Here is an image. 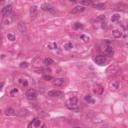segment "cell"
Here are the masks:
<instances>
[{"label": "cell", "mask_w": 128, "mask_h": 128, "mask_svg": "<svg viewBox=\"0 0 128 128\" xmlns=\"http://www.w3.org/2000/svg\"><path fill=\"white\" fill-rule=\"evenodd\" d=\"M47 95L49 97H61L63 96V93L61 91H58V90H51L47 93Z\"/></svg>", "instance_id": "obj_7"}, {"label": "cell", "mask_w": 128, "mask_h": 128, "mask_svg": "<svg viewBox=\"0 0 128 128\" xmlns=\"http://www.w3.org/2000/svg\"><path fill=\"white\" fill-rule=\"evenodd\" d=\"M42 128H45V126H44V125H43V126H42Z\"/></svg>", "instance_id": "obj_33"}, {"label": "cell", "mask_w": 128, "mask_h": 128, "mask_svg": "<svg viewBox=\"0 0 128 128\" xmlns=\"http://www.w3.org/2000/svg\"><path fill=\"white\" fill-rule=\"evenodd\" d=\"M5 114L7 116H13V115L16 114V112H15V110L13 108H7L5 110Z\"/></svg>", "instance_id": "obj_16"}, {"label": "cell", "mask_w": 128, "mask_h": 128, "mask_svg": "<svg viewBox=\"0 0 128 128\" xmlns=\"http://www.w3.org/2000/svg\"><path fill=\"white\" fill-rule=\"evenodd\" d=\"M7 39H8L9 41H14L15 40V35L13 34L12 32H9V33H7Z\"/></svg>", "instance_id": "obj_22"}, {"label": "cell", "mask_w": 128, "mask_h": 128, "mask_svg": "<svg viewBox=\"0 0 128 128\" xmlns=\"http://www.w3.org/2000/svg\"><path fill=\"white\" fill-rule=\"evenodd\" d=\"M94 61H95L96 64H98V65L103 66V65H105V64H106L107 60H106V58H105V56L98 55V56H96V57L94 58Z\"/></svg>", "instance_id": "obj_4"}, {"label": "cell", "mask_w": 128, "mask_h": 128, "mask_svg": "<svg viewBox=\"0 0 128 128\" xmlns=\"http://www.w3.org/2000/svg\"><path fill=\"white\" fill-rule=\"evenodd\" d=\"M73 48V44L71 43V42H67L64 44V49L65 50H71Z\"/></svg>", "instance_id": "obj_20"}, {"label": "cell", "mask_w": 128, "mask_h": 128, "mask_svg": "<svg viewBox=\"0 0 128 128\" xmlns=\"http://www.w3.org/2000/svg\"><path fill=\"white\" fill-rule=\"evenodd\" d=\"M80 38H81V40H83V42H88L89 41V37L87 35L82 34V35H80Z\"/></svg>", "instance_id": "obj_27"}, {"label": "cell", "mask_w": 128, "mask_h": 128, "mask_svg": "<svg viewBox=\"0 0 128 128\" xmlns=\"http://www.w3.org/2000/svg\"><path fill=\"white\" fill-rule=\"evenodd\" d=\"M82 27H83V25H82L81 23H79V22H76V23L73 24V28L74 29H80Z\"/></svg>", "instance_id": "obj_26"}, {"label": "cell", "mask_w": 128, "mask_h": 128, "mask_svg": "<svg viewBox=\"0 0 128 128\" xmlns=\"http://www.w3.org/2000/svg\"><path fill=\"white\" fill-rule=\"evenodd\" d=\"M78 106V99L76 97H72L67 101V107L69 109H75Z\"/></svg>", "instance_id": "obj_1"}, {"label": "cell", "mask_w": 128, "mask_h": 128, "mask_svg": "<svg viewBox=\"0 0 128 128\" xmlns=\"http://www.w3.org/2000/svg\"><path fill=\"white\" fill-rule=\"evenodd\" d=\"M43 79L46 81H50V80H53V78H52L51 75H43Z\"/></svg>", "instance_id": "obj_29"}, {"label": "cell", "mask_w": 128, "mask_h": 128, "mask_svg": "<svg viewBox=\"0 0 128 128\" xmlns=\"http://www.w3.org/2000/svg\"><path fill=\"white\" fill-rule=\"evenodd\" d=\"M120 19V15L119 14H114V15H112V17H111V21L112 22H116V21H118Z\"/></svg>", "instance_id": "obj_23"}, {"label": "cell", "mask_w": 128, "mask_h": 128, "mask_svg": "<svg viewBox=\"0 0 128 128\" xmlns=\"http://www.w3.org/2000/svg\"><path fill=\"white\" fill-rule=\"evenodd\" d=\"M37 14H38V8H37V6L33 5L31 8H30V16H31L32 19H34L37 16Z\"/></svg>", "instance_id": "obj_9"}, {"label": "cell", "mask_w": 128, "mask_h": 128, "mask_svg": "<svg viewBox=\"0 0 128 128\" xmlns=\"http://www.w3.org/2000/svg\"><path fill=\"white\" fill-rule=\"evenodd\" d=\"M41 125V120L39 118H35V119H33L32 120V122L30 123V125L29 127H34V128H38L40 127Z\"/></svg>", "instance_id": "obj_11"}, {"label": "cell", "mask_w": 128, "mask_h": 128, "mask_svg": "<svg viewBox=\"0 0 128 128\" xmlns=\"http://www.w3.org/2000/svg\"><path fill=\"white\" fill-rule=\"evenodd\" d=\"M85 10V7L84 6H81V5H77L75 6L74 8L71 11V13H80V12H83Z\"/></svg>", "instance_id": "obj_12"}, {"label": "cell", "mask_w": 128, "mask_h": 128, "mask_svg": "<svg viewBox=\"0 0 128 128\" xmlns=\"http://www.w3.org/2000/svg\"><path fill=\"white\" fill-rule=\"evenodd\" d=\"M26 97H27V99L29 100H35L37 98V96H38V94H37L36 90L34 89H29L27 92H26Z\"/></svg>", "instance_id": "obj_2"}, {"label": "cell", "mask_w": 128, "mask_h": 128, "mask_svg": "<svg viewBox=\"0 0 128 128\" xmlns=\"http://www.w3.org/2000/svg\"><path fill=\"white\" fill-rule=\"evenodd\" d=\"M93 6L96 9H105V4H103V3H94Z\"/></svg>", "instance_id": "obj_18"}, {"label": "cell", "mask_w": 128, "mask_h": 128, "mask_svg": "<svg viewBox=\"0 0 128 128\" xmlns=\"http://www.w3.org/2000/svg\"><path fill=\"white\" fill-rule=\"evenodd\" d=\"M43 62H44L45 65H47V66H49V65H52V64H54V61H53V60H52L51 58H45Z\"/></svg>", "instance_id": "obj_19"}, {"label": "cell", "mask_w": 128, "mask_h": 128, "mask_svg": "<svg viewBox=\"0 0 128 128\" xmlns=\"http://www.w3.org/2000/svg\"><path fill=\"white\" fill-rule=\"evenodd\" d=\"M93 92L97 94V95H101V94L103 93V86L100 84H96L93 88Z\"/></svg>", "instance_id": "obj_8"}, {"label": "cell", "mask_w": 128, "mask_h": 128, "mask_svg": "<svg viewBox=\"0 0 128 128\" xmlns=\"http://www.w3.org/2000/svg\"><path fill=\"white\" fill-rule=\"evenodd\" d=\"M112 35L114 38H120L122 36V30L121 29H114L112 31Z\"/></svg>", "instance_id": "obj_14"}, {"label": "cell", "mask_w": 128, "mask_h": 128, "mask_svg": "<svg viewBox=\"0 0 128 128\" xmlns=\"http://www.w3.org/2000/svg\"><path fill=\"white\" fill-rule=\"evenodd\" d=\"M52 83L55 86H62L64 84V79L63 78H55L52 80Z\"/></svg>", "instance_id": "obj_13"}, {"label": "cell", "mask_w": 128, "mask_h": 128, "mask_svg": "<svg viewBox=\"0 0 128 128\" xmlns=\"http://www.w3.org/2000/svg\"><path fill=\"white\" fill-rule=\"evenodd\" d=\"M11 13H12V6H11V5H5V6L1 9V14H2L4 17L10 16Z\"/></svg>", "instance_id": "obj_3"}, {"label": "cell", "mask_w": 128, "mask_h": 128, "mask_svg": "<svg viewBox=\"0 0 128 128\" xmlns=\"http://www.w3.org/2000/svg\"><path fill=\"white\" fill-rule=\"evenodd\" d=\"M41 8H42V10H44V11H49V12H52V13L55 12L53 7H52L50 4H48V3H44V4H42L41 5Z\"/></svg>", "instance_id": "obj_10"}, {"label": "cell", "mask_w": 128, "mask_h": 128, "mask_svg": "<svg viewBox=\"0 0 128 128\" xmlns=\"http://www.w3.org/2000/svg\"><path fill=\"white\" fill-rule=\"evenodd\" d=\"M18 82H19V83L22 85V86H27L28 85V81L26 80V79H19V80H18Z\"/></svg>", "instance_id": "obj_25"}, {"label": "cell", "mask_w": 128, "mask_h": 128, "mask_svg": "<svg viewBox=\"0 0 128 128\" xmlns=\"http://www.w3.org/2000/svg\"><path fill=\"white\" fill-rule=\"evenodd\" d=\"M84 99H85L86 102H90V103H93L94 102V101L92 100V98H91V95H86Z\"/></svg>", "instance_id": "obj_28"}, {"label": "cell", "mask_w": 128, "mask_h": 128, "mask_svg": "<svg viewBox=\"0 0 128 128\" xmlns=\"http://www.w3.org/2000/svg\"><path fill=\"white\" fill-rule=\"evenodd\" d=\"M73 128H82V127H79V126H76V127H73Z\"/></svg>", "instance_id": "obj_32"}, {"label": "cell", "mask_w": 128, "mask_h": 128, "mask_svg": "<svg viewBox=\"0 0 128 128\" xmlns=\"http://www.w3.org/2000/svg\"><path fill=\"white\" fill-rule=\"evenodd\" d=\"M17 28H18V31H19L21 34H26V33H27V26H26L24 22L20 21L19 23L17 24Z\"/></svg>", "instance_id": "obj_5"}, {"label": "cell", "mask_w": 128, "mask_h": 128, "mask_svg": "<svg viewBox=\"0 0 128 128\" xmlns=\"http://www.w3.org/2000/svg\"><path fill=\"white\" fill-rule=\"evenodd\" d=\"M12 22H13V17L12 16H8V17H5L4 19H3L2 23L4 25H10V24H12Z\"/></svg>", "instance_id": "obj_15"}, {"label": "cell", "mask_w": 128, "mask_h": 128, "mask_svg": "<svg viewBox=\"0 0 128 128\" xmlns=\"http://www.w3.org/2000/svg\"><path fill=\"white\" fill-rule=\"evenodd\" d=\"M48 48H49V49H51V50L57 49V48H58V45H57V43H55V42H51V43L48 44Z\"/></svg>", "instance_id": "obj_21"}, {"label": "cell", "mask_w": 128, "mask_h": 128, "mask_svg": "<svg viewBox=\"0 0 128 128\" xmlns=\"http://www.w3.org/2000/svg\"><path fill=\"white\" fill-rule=\"evenodd\" d=\"M109 88L111 90H113V91H116V90H118L120 88V82L117 80H112L109 83Z\"/></svg>", "instance_id": "obj_6"}, {"label": "cell", "mask_w": 128, "mask_h": 128, "mask_svg": "<svg viewBox=\"0 0 128 128\" xmlns=\"http://www.w3.org/2000/svg\"><path fill=\"white\" fill-rule=\"evenodd\" d=\"M105 52H106V54L109 55V56H112L114 54V50H113V48H111V47H108Z\"/></svg>", "instance_id": "obj_24"}, {"label": "cell", "mask_w": 128, "mask_h": 128, "mask_svg": "<svg viewBox=\"0 0 128 128\" xmlns=\"http://www.w3.org/2000/svg\"><path fill=\"white\" fill-rule=\"evenodd\" d=\"M17 93H18V90H17L16 88H14V89H12V90H11V92H10V95H11V96H14V95H16Z\"/></svg>", "instance_id": "obj_30"}, {"label": "cell", "mask_w": 128, "mask_h": 128, "mask_svg": "<svg viewBox=\"0 0 128 128\" xmlns=\"http://www.w3.org/2000/svg\"><path fill=\"white\" fill-rule=\"evenodd\" d=\"M20 67L21 68H26V67H28V63L27 62H22V63H20Z\"/></svg>", "instance_id": "obj_31"}, {"label": "cell", "mask_w": 128, "mask_h": 128, "mask_svg": "<svg viewBox=\"0 0 128 128\" xmlns=\"http://www.w3.org/2000/svg\"><path fill=\"white\" fill-rule=\"evenodd\" d=\"M79 3H80L79 5H81V6H84V5H93L94 4V2L91 1V0H82V1H80Z\"/></svg>", "instance_id": "obj_17"}]
</instances>
